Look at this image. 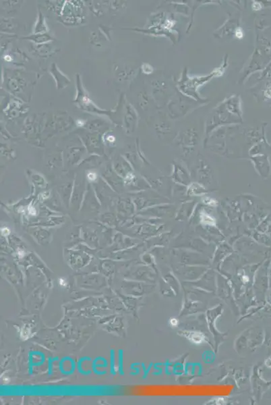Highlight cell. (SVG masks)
<instances>
[{"label": "cell", "instance_id": "obj_1", "mask_svg": "<svg viewBox=\"0 0 271 405\" xmlns=\"http://www.w3.org/2000/svg\"><path fill=\"white\" fill-rule=\"evenodd\" d=\"M255 168L259 173L260 176L264 178H267L270 176L271 167L268 156L266 155L257 156L252 158Z\"/></svg>", "mask_w": 271, "mask_h": 405}, {"label": "cell", "instance_id": "obj_2", "mask_svg": "<svg viewBox=\"0 0 271 405\" xmlns=\"http://www.w3.org/2000/svg\"><path fill=\"white\" fill-rule=\"evenodd\" d=\"M197 175L199 183L203 186H207L211 183L213 179L211 168L204 160H200L198 165Z\"/></svg>", "mask_w": 271, "mask_h": 405}, {"label": "cell", "instance_id": "obj_3", "mask_svg": "<svg viewBox=\"0 0 271 405\" xmlns=\"http://www.w3.org/2000/svg\"><path fill=\"white\" fill-rule=\"evenodd\" d=\"M82 89H82L81 86L78 85V93L76 101L83 110H89V112H97L99 114L107 113L106 112H103L102 110H100L99 109L97 108V107L94 106L93 103L92 102L91 100L89 99V96L85 94L84 91Z\"/></svg>", "mask_w": 271, "mask_h": 405}, {"label": "cell", "instance_id": "obj_4", "mask_svg": "<svg viewBox=\"0 0 271 405\" xmlns=\"http://www.w3.org/2000/svg\"><path fill=\"white\" fill-rule=\"evenodd\" d=\"M172 178L176 183L183 185H188L190 183V176L186 169L180 164L175 163Z\"/></svg>", "mask_w": 271, "mask_h": 405}, {"label": "cell", "instance_id": "obj_5", "mask_svg": "<svg viewBox=\"0 0 271 405\" xmlns=\"http://www.w3.org/2000/svg\"><path fill=\"white\" fill-rule=\"evenodd\" d=\"M257 231L271 237V216H267L258 227Z\"/></svg>", "mask_w": 271, "mask_h": 405}, {"label": "cell", "instance_id": "obj_6", "mask_svg": "<svg viewBox=\"0 0 271 405\" xmlns=\"http://www.w3.org/2000/svg\"><path fill=\"white\" fill-rule=\"evenodd\" d=\"M50 46L47 44L39 45V46L35 48L34 50H35V52H36L39 56H49L50 53L52 52V48L50 47Z\"/></svg>", "mask_w": 271, "mask_h": 405}, {"label": "cell", "instance_id": "obj_7", "mask_svg": "<svg viewBox=\"0 0 271 405\" xmlns=\"http://www.w3.org/2000/svg\"><path fill=\"white\" fill-rule=\"evenodd\" d=\"M24 39H30V40H32L33 42H35L39 44H44V43L49 42L51 39H52L50 35L45 33L35 34V35H32L31 37Z\"/></svg>", "mask_w": 271, "mask_h": 405}, {"label": "cell", "instance_id": "obj_8", "mask_svg": "<svg viewBox=\"0 0 271 405\" xmlns=\"http://www.w3.org/2000/svg\"><path fill=\"white\" fill-rule=\"evenodd\" d=\"M47 26L45 23L44 17L40 13L39 16L38 21L35 25V34H42L45 33L47 31Z\"/></svg>", "mask_w": 271, "mask_h": 405}, {"label": "cell", "instance_id": "obj_9", "mask_svg": "<svg viewBox=\"0 0 271 405\" xmlns=\"http://www.w3.org/2000/svg\"><path fill=\"white\" fill-rule=\"evenodd\" d=\"M254 238L256 239V240L265 244V245H271V237L266 235V234L258 232V233L254 234Z\"/></svg>", "mask_w": 271, "mask_h": 405}, {"label": "cell", "instance_id": "obj_10", "mask_svg": "<svg viewBox=\"0 0 271 405\" xmlns=\"http://www.w3.org/2000/svg\"><path fill=\"white\" fill-rule=\"evenodd\" d=\"M87 178H88L89 181H95L96 178H97V174H96L94 172H90L88 174V176H87Z\"/></svg>", "mask_w": 271, "mask_h": 405}, {"label": "cell", "instance_id": "obj_11", "mask_svg": "<svg viewBox=\"0 0 271 405\" xmlns=\"http://www.w3.org/2000/svg\"><path fill=\"white\" fill-rule=\"evenodd\" d=\"M1 233H2L3 235L6 236V235H9V233H10V231H9L8 228H3V229L1 230Z\"/></svg>", "mask_w": 271, "mask_h": 405}, {"label": "cell", "instance_id": "obj_12", "mask_svg": "<svg viewBox=\"0 0 271 405\" xmlns=\"http://www.w3.org/2000/svg\"><path fill=\"white\" fill-rule=\"evenodd\" d=\"M30 214H32V215H35L36 214V210L35 209L32 208L31 210H29Z\"/></svg>", "mask_w": 271, "mask_h": 405}]
</instances>
